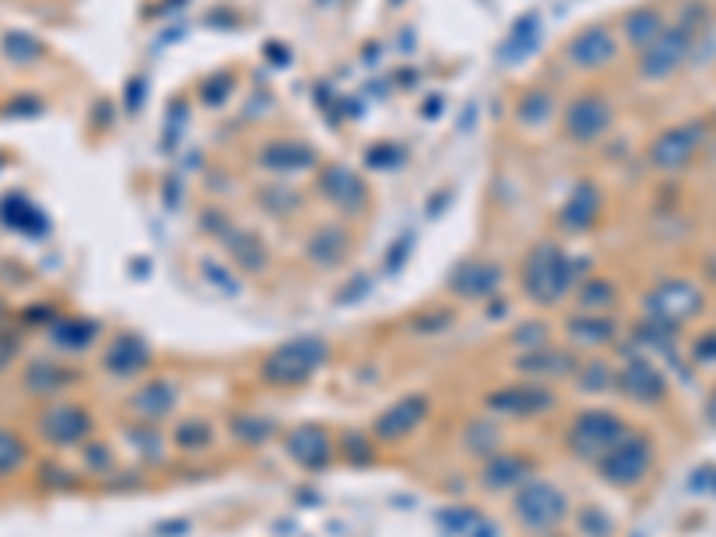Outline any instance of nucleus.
Instances as JSON below:
<instances>
[{
  "label": "nucleus",
  "instance_id": "1",
  "mask_svg": "<svg viewBox=\"0 0 716 537\" xmlns=\"http://www.w3.org/2000/svg\"><path fill=\"white\" fill-rule=\"evenodd\" d=\"M580 262H573L559 244H537L523 269V287L537 305H555L570 290Z\"/></svg>",
  "mask_w": 716,
  "mask_h": 537
},
{
  "label": "nucleus",
  "instance_id": "2",
  "mask_svg": "<svg viewBox=\"0 0 716 537\" xmlns=\"http://www.w3.org/2000/svg\"><path fill=\"white\" fill-rule=\"evenodd\" d=\"M323 362H326V344L319 341V337H298V341L280 344L273 355L265 358L262 376L280 387H294V384H305Z\"/></svg>",
  "mask_w": 716,
  "mask_h": 537
},
{
  "label": "nucleus",
  "instance_id": "3",
  "mask_svg": "<svg viewBox=\"0 0 716 537\" xmlns=\"http://www.w3.org/2000/svg\"><path fill=\"white\" fill-rule=\"evenodd\" d=\"M623 434H627V427H623L613 412L591 409V412H580V416L573 419L570 448L580 455V459L602 462L609 452H613L616 444H620Z\"/></svg>",
  "mask_w": 716,
  "mask_h": 537
},
{
  "label": "nucleus",
  "instance_id": "4",
  "mask_svg": "<svg viewBox=\"0 0 716 537\" xmlns=\"http://www.w3.org/2000/svg\"><path fill=\"white\" fill-rule=\"evenodd\" d=\"M516 516L527 530H537V534H548L555 523L563 520L566 512V498L559 487H552L548 480H530V484L520 487V495L512 502Z\"/></svg>",
  "mask_w": 716,
  "mask_h": 537
},
{
  "label": "nucleus",
  "instance_id": "5",
  "mask_svg": "<svg viewBox=\"0 0 716 537\" xmlns=\"http://www.w3.org/2000/svg\"><path fill=\"white\" fill-rule=\"evenodd\" d=\"M699 308H702V294L699 287L688 280H666L645 298V312L652 316V323L666 326V330H674L677 323L695 316Z\"/></svg>",
  "mask_w": 716,
  "mask_h": 537
},
{
  "label": "nucleus",
  "instance_id": "6",
  "mask_svg": "<svg viewBox=\"0 0 716 537\" xmlns=\"http://www.w3.org/2000/svg\"><path fill=\"white\" fill-rule=\"evenodd\" d=\"M688 51H691V33H688V29H684V26L663 29V33H659L656 40H652L645 51H641L638 72L645 79H652V83H659V79L674 76V72L681 69L684 58H688Z\"/></svg>",
  "mask_w": 716,
  "mask_h": 537
},
{
  "label": "nucleus",
  "instance_id": "7",
  "mask_svg": "<svg viewBox=\"0 0 716 537\" xmlns=\"http://www.w3.org/2000/svg\"><path fill=\"white\" fill-rule=\"evenodd\" d=\"M598 466H602V477H606L609 484L634 487L648 473V466H652V448H648L645 437L623 434L620 444H616L613 452L598 462Z\"/></svg>",
  "mask_w": 716,
  "mask_h": 537
},
{
  "label": "nucleus",
  "instance_id": "8",
  "mask_svg": "<svg viewBox=\"0 0 716 537\" xmlns=\"http://www.w3.org/2000/svg\"><path fill=\"white\" fill-rule=\"evenodd\" d=\"M609 126H613V104L602 94H580L577 101H570V108L563 115L566 137L577 140V144H591Z\"/></svg>",
  "mask_w": 716,
  "mask_h": 537
},
{
  "label": "nucleus",
  "instance_id": "9",
  "mask_svg": "<svg viewBox=\"0 0 716 537\" xmlns=\"http://www.w3.org/2000/svg\"><path fill=\"white\" fill-rule=\"evenodd\" d=\"M702 137H706L702 122H684V126L663 129L652 140V147H648V162L656 165V169H681V165H688L695 158Z\"/></svg>",
  "mask_w": 716,
  "mask_h": 537
},
{
  "label": "nucleus",
  "instance_id": "10",
  "mask_svg": "<svg viewBox=\"0 0 716 537\" xmlns=\"http://www.w3.org/2000/svg\"><path fill=\"white\" fill-rule=\"evenodd\" d=\"M40 434L58 448H72L90 434V416L79 405H51L40 416Z\"/></svg>",
  "mask_w": 716,
  "mask_h": 537
},
{
  "label": "nucleus",
  "instance_id": "11",
  "mask_svg": "<svg viewBox=\"0 0 716 537\" xmlns=\"http://www.w3.org/2000/svg\"><path fill=\"white\" fill-rule=\"evenodd\" d=\"M552 405L555 394L541 384H512L487 398V409L502 412V416H537V412H548Z\"/></svg>",
  "mask_w": 716,
  "mask_h": 537
},
{
  "label": "nucleus",
  "instance_id": "12",
  "mask_svg": "<svg viewBox=\"0 0 716 537\" xmlns=\"http://www.w3.org/2000/svg\"><path fill=\"white\" fill-rule=\"evenodd\" d=\"M566 58L577 65V69H602L616 58V36L606 26H588L580 29L577 36L566 47Z\"/></svg>",
  "mask_w": 716,
  "mask_h": 537
},
{
  "label": "nucleus",
  "instance_id": "13",
  "mask_svg": "<svg viewBox=\"0 0 716 537\" xmlns=\"http://www.w3.org/2000/svg\"><path fill=\"white\" fill-rule=\"evenodd\" d=\"M616 380H620V391L627 394V398L645 401V405H652V401H659L666 394L663 373H659L652 362H645V358H631V362L620 369Z\"/></svg>",
  "mask_w": 716,
  "mask_h": 537
},
{
  "label": "nucleus",
  "instance_id": "14",
  "mask_svg": "<svg viewBox=\"0 0 716 537\" xmlns=\"http://www.w3.org/2000/svg\"><path fill=\"white\" fill-rule=\"evenodd\" d=\"M423 416H427V398H416V394H412V398L394 401L391 409L376 419V437H384V441H398V437L412 434V430L423 423Z\"/></svg>",
  "mask_w": 716,
  "mask_h": 537
},
{
  "label": "nucleus",
  "instance_id": "15",
  "mask_svg": "<svg viewBox=\"0 0 716 537\" xmlns=\"http://www.w3.org/2000/svg\"><path fill=\"white\" fill-rule=\"evenodd\" d=\"M147 362H151V351H147V344L140 341V337H133V333H119V337L108 344V351H104V369L115 376L140 373Z\"/></svg>",
  "mask_w": 716,
  "mask_h": 537
},
{
  "label": "nucleus",
  "instance_id": "16",
  "mask_svg": "<svg viewBox=\"0 0 716 537\" xmlns=\"http://www.w3.org/2000/svg\"><path fill=\"white\" fill-rule=\"evenodd\" d=\"M537 33H541V15H537V11L520 15L516 22H512L509 33H505L502 47H498V61H505V65L523 61L537 47Z\"/></svg>",
  "mask_w": 716,
  "mask_h": 537
},
{
  "label": "nucleus",
  "instance_id": "17",
  "mask_svg": "<svg viewBox=\"0 0 716 537\" xmlns=\"http://www.w3.org/2000/svg\"><path fill=\"white\" fill-rule=\"evenodd\" d=\"M287 448L301 466L319 469V466H326V459H330V434H326L323 427H301L287 437Z\"/></svg>",
  "mask_w": 716,
  "mask_h": 537
},
{
  "label": "nucleus",
  "instance_id": "18",
  "mask_svg": "<svg viewBox=\"0 0 716 537\" xmlns=\"http://www.w3.org/2000/svg\"><path fill=\"white\" fill-rule=\"evenodd\" d=\"M172 405H176V387H172L169 380H151V384H144L133 394V412H137L140 419H147V423L169 416Z\"/></svg>",
  "mask_w": 716,
  "mask_h": 537
},
{
  "label": "nucleus",
  "instance_id": "19",
  "mask_svg": "<svg viewBox=\"0 0 716 537\" xmlns=\"http://www.w3.org/2000/svg\"><path fill=\"white\" fill-rule=\"evenodd\" d=\"M502 269L498 265H462L459 273L452 276V294L459 298H484L498 287Z\"/></svg>",
  "mask_w": 716,
  "mask_h": 537
},
{
  "label": "nucleus",
  "instance_id": "20",
  "mask_svg": "<svg viewBox=\"0 0 716 537\" xmlns=\"http://www.w3.org/2000/svg\"><path fill=\"white\" fill-rule=\"evenodd\" d=\"M323 190L337 208H355L362 201V183L351 169L344 165H333V169L323 172Z\"/></svg>",
  "mask_w": 716,
  "mask_h": 537
},
{
  "label": "nucleus",
  "instance_id": "21",
  "mask_svg": "<svg viewBox=\"0 0 716 537\" xmlns=\"http://www.w3.org/2000/svg\"><path fill=\"white\" fill-rule=\"evenodd\" d=\"M595 212H598V190L591 187V183H580L570 194V201L563 205L559 219H563L566 230H584V226L595 219Z\"/></svg>",
  "mask_w": 716,
  "mask_h": 537
},
{
  "label": "nucleus",
  "instance_id": "22",
  "mask_svg": "<svg viewBox=\"0 0 716 537\" xmlns=\"http://www.w3.org/2000/svg\"><path fill=\"white\" fill-rule=\"evenodd\" d=\"M663 29H666L663 15H659L656 8H638V11H631V15L623 18V36H627V43L641 47V51H645L648 43L656 40Z\"/></svg>",
  "mask_w": 716,
  "mask_h": 537
},
{
  "label": "nucleus",
  "instance_id": "23",
  "mask_svg": "<svg viewBox=\"0 0 716 537\" xmlns=\"http://www.w3.org/2000/svg\"><path fill=\"white\" fill-rule=\"evenodd\" d=\"M269 169H308L312 165V151L305 144H294V140H276L273 147H265V158H262Z\"/></svg>",
  "mask_w": 716,
  "mask_h": 537
},
{
  "label": "nucleus",
  "instance_id": "24",
  "mask_svg": "<svg viewBox=\"0 0 716 537\" xmlns=\"http://www.w3.org/2000/svg\"><path fill=\"white\" fill-rule=\"evenodd\" d=\"M348 251V237L341 230H319L316 237L308 240V255L316 258L319 265H337Z\"/></svg>",
  "mask_w": 716,
  "mask_h": 537
},
{
  "label": "nucleus",
  "instance_id": "25",
  "mask_svg": "<svg viewBox=\"0 0 716 537\" xmlns=\"http://www.w3.org/2000/svg\"><path fill=\"white\" fill-rule=\"evenodd\" d=\"M65 384H72V373L69 369L54 366V362H36V366L26 369V387L36 394L58 391V387H65Z\"/></svg>",
  "mask_w": 716,
  "mask_h": 537
},
{
  "label": "nucleus",
  "instance_id": "26",
  "mask_svg": "<svg viewBox=\"0 0 716 537\" xmlns=\"http://www.w3.org/2000/svg\"><path fill=\"white\" fill-rule=\"evenodd\" d=\"M566 330H570V337L580 344H606L616 333V323L613 319H570Z\"/></svg>",
  "mask_w": 716,
  "mask_h": 537
},
{
  "label": "nucleus",
  "instance_id": "27",
  "mask_svg": "<svg viewBox=\"0 0 716 537\" xmlns=\"http://www.w3.org/2000/svg\"><path fill=\"white\" fill-rule=\"evenodd\" d=\"M22 462H26V441H22L15 430L0 427V480L11 477Z\"/></svg>",
  "mask_w": 716,
  "mask_h": 537
},
{
  "label": "nucleus",
  "instance_id": "28",
  "mask_svg": "<svg viewBox=\"0 0 716 537\" xmlns=\"http://www.w3.org/2000/svg\"><path fill=\"white\" fill-rule=\"evenodd\" d=\"M552 97L541 94V90H534V94H527L520 101V108H516V119L523 122V126H545L548 119H552Z\"/></svg>",
  "mask_w": 716,
  "mask_h": 537
},
{
  "label": "nucleus",
  "instance_id": "29",
  "mask_svg": "<svg viewBox=\"0 0 716 537\" xmlns=\"http://www.w3.org/2000/svg\"><path fill=\"white\" fill-rule=\"evenodd\" d=\"M523 473H527V462L516 459V455H502L484 469V480L491 487H509L512 480H523Z\"/></svg>",
  "mask_w": 716,
  "mask_h": 537
},
{
  "label": "nucleus",
  "instance_id": "30",
  "mask_svg": "<svg viewBox=\"0 0 716 537\" xmlns=\"http://www.w3.org/2000/svg\"><path fill=\"white\" fill-rule=\"evenodd\" d=\"M54 341L61 348H86V344L94 341V323H83V319H72V323H54L51 326Z\"/></svg>",
  "mask_w": 716,
  "mask_h": 537
},
{
  "label": "nucleus",
  "instance_id": "31",
  "mask_svg": "<svg viewBox=\"0 0 716 537\" xmlns=\"http://www.w3.org/2000/svg\"><path fill=\"white\" fill-rule=\"evenodd\" d=\"M523 369H530V373H570L573 369V358L570 355H555V351H530V358H523L520 362Z\"/></svg>",
  "mask_w": 716,
  "mask_h": 537
},
{
  "label": "nucleus",
  "instance_id": "32",
  "mask_svg": "<svg viewBox=\"0 0 716 537\" xmlns=\"http://www.w3.org/2000/svg\"><path fill=\"white\" fill-rule=\"evenodd\" d=\"M616 301V287L613 280H602V276H595V280H588L584 287H580V305L588 308H606Z\"/></svg>",
  "mask_w": 716,
  "mask_h": 537
},
{
  "label": "nucleus",
  "instance_id": "33",
  "mask_svg": "<svg viewBox=\"0 0 716 537\" xmlns=\"http://www.w3.org/2000/svg\"><path fill=\"white\" fill-rule=\"evenodd\" d=\"M269 423L265 419H258V416H244V419H237L233 423V434L240 437V441H248V444H262L265 437H269Z\"/></svg>",
  "mask_w": 716,
  "mask_h": 537
},
{
  "label": "nucleus",
  "instance_id": "34",
  "mask_svg": "<svg viewBox=\"0 0 716 537\" xmlns=\"http://www.w3.org/2000/svg\"><path fill=\"white\" fill-rule=\"evenodd\" d=\"M4 51H8V58H18V61L36 58V54H40V43L26 33H8L4 36Z\"/></svg>",
  "mask_w": 716,
  "mask_h": 537
},
{
  "label": "nucleus",
  "instance_id": "35",
  "mask_svg": "<svg viewBox=\"0 0 716 537\" xmlns=\"http://www.w3.org/2000/svg\"><path fill=\"white\" fill-rule=\"evenodd\" d=\"M208 441H212V430L201 419H190L187 427H179V444L183 448H205Z\"/></svg>",
  "mask_w": 716,
  "mask_h": 537
},
{
  "label": "nucleus",
  "instance_id": "36",
  "mask_svg": "<svg viewBox=\"0 0 716 537\" xmlns=\"http://www.w3.org/2000/svg\"><path fill=\"white\" fill-rule=\"evenodd\" d=\"M18 205V215H4V219L11 222V226H18V230H47V222H43V215L36 212V208L22 205V201H15Z\"/></svg>",
  "mask_w": 716,
  "mask_h": 537
},
{
  "label": "nucleus",
  "instance_id": "37",
  "mask_svg": "<svg viewBox=\"0 0 716 537\" xmlns=\"http://www.w3.org/2000/svg\"><path fill=\"white\" fill-rule=\"evenodd\" d=\"M233 251H237L240 262L248 265V269H255V273L265 265V251H262V244H258L255 237H244V244H237Z\"/></svg>",
  "mask_w": 716,
  "mask_h": 537
},
{
  "label": "nucleus",
  "instance_id": "38",
  "mask_svg": "<svg viewBox=\"0 0 716 537\" xmlns=\"http://www.w3.org/2000/svg\"><path fill=\"white\" fill-rule=\"evenodd\" d=\"M580 380H584V391H606L609 387V369L602 366V362H591L588 369H584V376H580Z\"/></svg>",
  "mask_w": 716,
  "mask_h": 537
},
{
  "label": "nucleus",
  "instance_id": "39",
  "mask_svg": "<svg viewBox=\"0 0 716 537\" xmlns=\"http://www.w3.org/2000/svg\"><path fill=\"white\" fill-rule=\"evenodd\" d=\"M695 358H699V362H716V333H706V337L695 344Z\"/></svg>",
  "mask_w": 716,
  "mask_h": 537
},
{
  "label": "nucleus",
  "instance_id": "40",
  "mask_svg": "<svg viewBox=\"0 0 716 537\" xmlns=\"http://www.w3.org/2000/svg\"><path fill=\"white\" fill-rule=\"evenodd\" d=\"M691 487H713V491H716V469L713 466H702V473H695Z\"/></svg>",
  "mask_w": 716,
  "mask_h": 537
},
{
  "label": "nucleus",
  "instance_id": "41",
  "mask_svg": "<svg viewBox=\"0 0 716 537\" xmlns=\"http://www.w3.org/2000/svg\"><path fill=\"white\" fill-rule=\"evenodd\" d=\"M706 416H709V423L716 427V387L709 391V398H706Z\"/></svg>",
  "mask_w": 716,
  "mask_h": 537
},
{
  "label": "nucleus",
  "instance_id": "42",
  "mask_svg": "<svg viewBox=\"0 0 716 537\" xmlns=\"http://www.w3.org/2000/svg\"><path fill=\"white\" fill-rule=\"evenodd\" d=\"M8 362V344H0V366Z\"/></svg>",
  "mask_w": 716,
  "mask_h": 537
},
{
  "label": "nucleus",
  "instance_id": "43",
  "mask_svg": "<svg viewBox=\"0 0 716 537\" xmlns=\"http://www.w3.org/2000/svg\"><path fill=\"white\" fill-rule=\"evenodd\" d=\"M0 319H4V308H0Z\"/></svg>",
  "mask_w": 716,
  "mask_h": 537
}]
</instances>
